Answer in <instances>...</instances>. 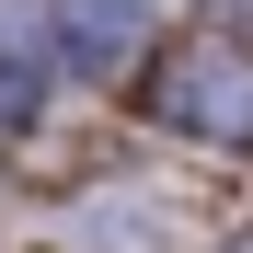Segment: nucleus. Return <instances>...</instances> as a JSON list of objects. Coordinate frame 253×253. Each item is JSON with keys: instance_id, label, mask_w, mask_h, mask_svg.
<instances>
[{"instance_id": "1", "label": "nucleus", "mask_w": 253, "mask_h": 253, "mask_svg": "<svg viewBox=\"0 0 253 253\" xmlns=\"http://www.w3.org/2000/svg\"><path fill=\"white\" fill-rule=\"evenodd\" d=\"M161 126L219 138V150L253 138V46L242 35H184V46L161 58Z\"/></svg>"}, {"instance_id": "2", "label": "nucleus", "mask_w": 253, "mask_h": 253, "mask_svg": "<svg viewBox=\"0 0 253 253\" xmlns=\"http://www.w3.org/2000/svg\"><path fill=\"white\" fill-rule=\"evenodd\" d=\"M150 46V0H69V69H126Z\"/></svg>"}, {"instance_id": "4", "label": "nucleus", "mask_w": 253, "mask_h": 253, "mask_svg": "<svg viewBox=\"0 0 253 253\" xmlns=\"http://www.w3.org/2000/svg\"><path fill=\"white\" fill-rule=\"evenodd\" d=\"M219 253H253V230H230V242H219Z\"/></svg>"}, {"instance_id": "3", "label": "nucleus", "mask_w": 253, "mask_h": 253, "mask_svg": "<svg viewBox=\"0 0 253 253\" xmlns=\"http://www.w3.org/2000/svg\"><path fill=\"white\" fill-rule=\"evenodd\" d=\"M138 219H150V196H104V230H92V242H104V253H161Z\"/></svg>"}]
</instances>
